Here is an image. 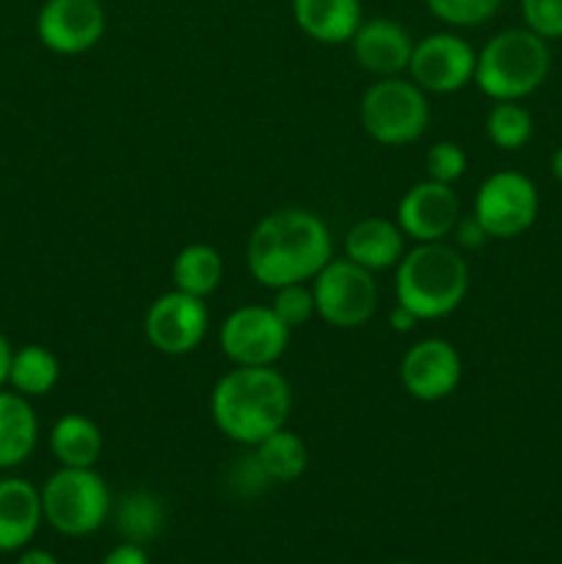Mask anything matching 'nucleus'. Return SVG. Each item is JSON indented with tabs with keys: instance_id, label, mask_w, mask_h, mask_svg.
Masks as SVG:
<instances>
[{
	"instance_id": "obj_26",
	"label": "nucleus",
	"mask_w": 562,
	"mask_h": 564,
	"mask_svg": "<svg viewBox=\"0 0 562 564\" xmlns=\"http://www.w3.org/2000/svg\"><path fill=\"white\" fill-rule=\"evenodd\" d=\"M430 14L450 28H474L501 9V0H424Z\"/></svg>"
},
{
	"instance_id": "obj_11",
	"label": "nucleus",
	"mask_w": 562,
	"mask_h": 564,
	"mask_svg": "<svg viewBox=\"0 0 562 564\" xmlns=\"http://www.w3.org/2000/svg\"><path fill=\"white\" fill-rule=\"evenodd\" d=\"M477 50L457 33H430L413 44L408 75L424 94H455L474 83Z\"/></svg>"
},
{
	"instance_id": "obj_19",
	"label": "nucleus",
	"mask_w": 562,
	"mask_h": 564,
	"mask_svg": "<svg viewBox=\"0 0 562 564\" xmlns=\"http://www.w3.org/2000/svg\"><path fill=\"white\" fill-rule=\"evenodd\" d=\"M39 444V419L28 397L0 391V468L22 466Z\"/></svg>"
},
{
	"instance_id": "obj_35",
	"label": "nucleus",
	"mask_w": 562,
	"mask_h": 564,
	"mask_svg": "<svg viewBox=\"0 0 562 564\" xmlns=\"http://www.w3.org/2000/svg\"><path fill=\"white\" fill-rule=\"evenodd\" d=\"M551 174H554V180L562 185V147L551 154Z\"/></svg>"
},
{
	"instance_id": "obj_7",
	"label": "nucleus",
	"mask_w": 562,
	"mask_h": 564,
	"mask_svg": "<svg viewBox=\"0 0 562 564\" xmlns=\"http://www.w3.org/2000/svg\"><path fill=\"white\" fill-rule=\"evenodd\" d=\"M314 308L325 325L339 330H353L375 317L380 303L375 273L350 259H331L312 279Z\"/></svg>"
},
{
	"instance_id": "obj_17",
	"label": "nucleus",
	"mask_w": 562,
	"mask_h": 564,
	"mask_svg": "<svg viewBox=\"0 0 562 564\" xmlns=\"http://www.w3.org/2000/svg\"><path fill=\"white\" fill-rule=\"evenodd\" d=\"M292 20L312 42L347 44L364 22L361 0H292Z\"/></svg>"
},
{
	"instance_id": "obj_4",
	"label": "nucleus",
	"mask_w": 562,
	"mask_h": 564,
	"mask_svg": "<svg viewBox=\"0 0 562 564\" xmlns=\"http://www.w3.org/2000/svg\"><path fill=\"white\" fill-rule=\"evenodd\" d=\"M549 69V42L527 28H507L490 36L477 53L474 83L494 102H521L543 86Z\"/></svg>"
},
{
	"instance_id": "obj_18",
	"label": "nucleus",
	"mask_w": 562,
	"mask_h": 564,
	"mask_svg": "<svg viewBox=\"0 0 562 564\" xmlns=\"http://www.w3.org/2000/svg\"><path fill=\"white\" fill-rule=\"evenodd\" d=\"M402 253H406V235L397 220L364 218L353 224L345 237V257L367 268L369 273L397 268Z\"/></svg>"
},
{
	"instance_id": "obj_12",
	"label": "nucleus",
	"mask_w": 562,
	"mask_h": 564,
	"mask_svg": "<svg viewBox=\"0 0 562 564\" xmlns=\"http://www.w3.org/2000/svg\"><path fill=\"white\" fill-rule=\"evenodd\" d=\"M108 14L99 0H44L36 14V36L50 53L80 55L102 42Z\"/></svg>"
},
{
	"instance_id": "obj_15",
	"label": "nucleus",
	"mask_w": 562,
	"mask_h": 564,
	"mask_svg": "<svg viewBox=\"0 0 562 564\" xmlns=\"http://www.w3.org/2000/svg\"><path fill=\"white\" fill-rule=\"evenodd\" d=\"M353 58L364 72L375 77H400L408 72V61L413 53V39L400 22L372 17L358 25L350 39Z\"/></svg>"
},
{
	"instance_id": "obj_2",
	"label": "nucleus",
	"mask_w": 562,
	"mask_h": 564,
	"mask_svg": "<svg viewBox=\"0 0 562 564\" xmlns=\"http://www.w3.org/2000/svg\"><path fill=\"white\" fill-rule=\"evenodd\" d=\"M290 411L292 389L275 367H235L209 394L215 427L240 446H257L287 427Z\"/></svg>"
},
{
	"instance_id": "obj_21",
	"label": "nucleus",
	"mask_w": 562,
	"mask_h": 564,
	"mask_svg": "<svg viewBox=\"0 0 562 564\" xmlns=\"http://www.w3.org/2000/svg\"><path fill=\"white\" fill-rule=\"evenodd\" d=\"M171 279H174V290H182L196 297H207L220 286L224 259L207 242H191V246H185L174 257Z\"/></svg>"
},
{
	"instance_id": "obj_20",
	"label": "nucleus",
	"mask_w": 562,
	"mask_h": 564,
	"mask_svg": "<svg viewBox=\"0 0 562 564\" xmlns=\"http://www.w3.org/2000/svg\"><path fill=\"white\" fill-rule=\"evenodd\" d=\"M102 446V430L83 413H66L50 430V452L64 468H94Z\"/></svg>"
},
{
	"instance_id": "obj_22",
	"label": "nucleus",
	"mask_w": 562,
	"mask_h": 564,
	"mask_svg": "<svg viewBox=\"0 0 562 564\" xmlns=\"http://www.w3.org/2000/svg\"><path fill=\"white\" fill-rule=\"evenodd\" d=\"M253 457L270 482H295L309 468V449L301 435L281 427L253 446Z\"/></svg>"
},
{
	"instance_id": "obj_28",
	"label": "nucleus",
	"mask_w": 562,
	"mask_h": 564,
	"mask_svg": "<svg viewBox=\"0 0 562 564\" xmlns=\"http://www.w3.org/2000/svg\"><path fill=\"white\" fill-rule=\"evenodd\" d=\"M468 169V158L463 152L461 143L455 141H439L428 149L424 154V171H428V180L444 182V185H452V182L461 180Z\"/></svg>"
},
{
	"instance_id": "obj_14",
	"label": "nucleus",
	"mask_w": 562,
	"mask_h": 564,
	"mask_svg": "<svg viewBox=\"0 0 562 564\" xmlns=\"http://www.w3.org/2000/svg\"><path fill=\"white\" fill-rule=\"evenodd\" d=\"M461 220V198L444 182L424 180L397 204V226L413 242H444Z\"/></svg>"
},
{
	"instance_id": "obj_36",
	"label": "nucleus",
	"mask_w": 562,
	"mask_h": 564,
	"mask_svg": "<svg viewBox=\"0 0 562 564\" xmlns=\"http://www.w3.org/2000/svg\"><path fill=\"white\" fill-rule=\"evenodd\" d=\"M400 564H411V562H400Z\"/></svg>"
},
{
	"instance_id": "obj_29",
	"label": "nucleus",
	"mask_w": 562,
	"mask_h": 564,
	"mask_svg": "<svg viewBox=\"0 0 562 564\" xmlns=\"http://www.w3.org/2000/svg\"><path fill=\"white\" fill-rule=\"evenodd\" d=\"M521 17L534 36L545 42L562 39V0H521Z\"/></svg>"
},
{
	"instance_id": "obj_24",
	"label": "nucleus",
	"mask_w": 562,
	"mask_h": 564,
	"mask_svg": "<svg viewBox=\"0 0 562 564\" xmlns=\"http://www.w3.org/2000/svg\"><path fill=\"white\" fill-rule=\"evenodd\" d=\"M163 505L149 490H132L116 507V529L125 543L143 545L147 540H154L163 529Z\"/></svg>"
},
{
	"instance_id": "obj_16",
	"label": "nucleus",
	"mask_w": 562,
	"mask_h": 564,
	"mask_svg": "<svg viewBox=\"0 0 562 564\" xmlns=\"http://www.w3.org/2000/svg\"><path fill=\"white\" fill-rule=\"evenodd\" d=\"M42 521V494L25 479H0V554L25 549Z\"/></svg>"
},
{
	"instance_id": "obj_27",
	"label": "nucleus",
	"mask_w": 562,
	"mask_h": 564,
	"mask_svg": "<svg viewBox=\"0 0 562 564\" xmlns=\"http://www.w3.org/2000/svg\"><path fill=\"white\" fill-rule=\"evenodd\" d=\"M270 308H273L275 317H279L290 330L301 328L309 319L317 317L314 292L309 284H287L273 290V303H270Z\"/></svg>"
},
{
	"instance_id": "obj_30",
	"label": "nucleus",
	"mask_w": 562,
	"mask_h": 564,
	"mask_svg": "<svg viewBox=\"0 0 562 564\" xmlns=\"http://www.w3.org/2000/svg\"><path fill=\"white\" fill-rule=\"evenodd\" d=\"M452 237H455L457 248H463V251H477L490 240L488 231L483 229V224L474 215H461V220L452 229Z\"/></svg>"
},
{
	"instance_id": "obj_32",
	"label": "nucleus",
	"mask_w": 562,
	"mask_h": 564,
	"mask_svg": "<svg viewBox=\"0 0 562 564\" xmlns=\"http://www.w3.org/2000/svg\"><path fill=\"white\" fill-rule=\"evenodd\" d=\"M417 323H419L417 314L408 312V308L400 306V303H397V306L391 308L389 325H391V330H397V334H408V330L417 328Z\"/></svg>"
},
{
	"instance_id": "obj_23",
	"label": "nucleus",
	"mask_w": 562,
	"mask_h": 564,
	"mask_svg": "<svg viewBox=\"0 0 562 564\" xmlns=\"http://www.w3.org/2000/svg\"><path fill=\"white\" fill-rule=\"evenodd\" d=\"M61 378V364L53 350L42 345H25L14 350L9 367L11 391L22 397H44L55 389Z\"/></svg>"
},
{
	"instance_id": "obj_13",
	"label": "nucleus",
	"mask_w": 562,
	"mask_h": 564,
	"mask_svg": "<svg viewBox=\"0 0 562 564\" xmlns=\"http://www.w3.org/2000/svg\"><path fill=\"white\" fill-rule=\"evenodd\" d=\"M463 361L452 341L430 336L408 347L400 361L402 389L419 402L446 400L461 386Z\"/></svg>"
},
{
	"instance_id": "obj_9",
	"label": "nucleus",
	"mask_w": 562,
	"mask_h": 564,
	"mask_svg": "<svg viewBox=\"0 0 562 564\" xmlns=\"http://www.w3.org/2000/svg\"><path fill=\"white\" fill-rule=\"evenodd\" d=\"M292 330L275 317L270 306L246 303L226 314L218 341L235 367H273L287 352Z\"/></svg>"
},
{
	"instance_id": "obj_8",
	"label": "nucleus",
	"mask_w": 562,
	"mask_h": 564,
	"mask_svg": "<svg viewBox=\"0 0 562 564\" xmlns=\"http://www.w3.org/2000/svg\"><path fill=\"white\" fill-rule=\"evenodd\" d=\"M540 213L538 187L521 171H496L479 185L472 215L490 240H512L532 229Z\"/></svg>"
},
{
	"instance_id": "obj_10",
	"label": "nucleus",
	"mask_w": 562,
	"mask_h": 564,
	"mask_svg": "<svg viewBox=\"0 0 562 564\" xmlns=\"http://www.w3.org/2000/svg\"><path fill=\"white\" fill-rule=\"evenodd\" d=\"M209 330V312L204 297L187 295L182 290L163 292L154 297L143 317V334L149 345L171 358L198 350Z\"/></svg>"
},
{
	"instance_id": "obj_25",
	"label": "nucleus",
	"mask_w": 562,
	"mask_h": 564,
	"mask_svg": "<svg viewBox=\"0 0 562 564\" xmlns=\"http://www.w3.org/2000/svg\"><path fill=\"white\" fill-rule=\"evenodd\" d=\"M485 132L496 149L516 152L532 141L534 121L532 113L521 102H496L485 119Z\"/></svg>"
},
{
	"instance_id": "obj_6",
	"label": "nucleus",
	"mask_w": 562,
	"mask_h": 564,
	"mask_svg": "<svg viewBox=\"0 0 562 564\" xmlns=\"http://www.w3.org/2000/svg\"><path fill=\"white\" fill-rule=\"evenodd\" d=\"M44 521L64 538H88L110 516V490L94 468H64L44 482Z\"/></svg>"
},
{
	"instance_id": "obj_5",
	"label": "nucleus",
	"mask_w": 562,
	"mask_h": 564,
	"mask_svg": "<svg viewBox=\"0 0 562 564\" xmlns=\"http://www.w3.org/2000/svg\"><path fill=\"white\" fill-rule=\"evenodd\" d=\"M364 132L380 147H408L428 132V94L406 77H378L358 108Z\"/></svg>"
},
{
	"instance_id": "obj_31",
	"label": "nucleus",
	"mask_w": 562,
	"mask_h": 564,
	"mask_svg": "<svg viewBox=\"0 0 562 564\" xmlns=\"http://www.w3.org/2000/svg\"><path fill=\"white\" fill-rule=\"evenodd\" d=\"M99 564H152V562H149L143 545L121 543V545H116L114 551H108V556H105Z\"/></svg>"
},
{
	"instance_id": "obj_1",
	"label": "nucleus",
	"mask_w": 562,
	"mask_h": 564,
	"mask_svg": "<svg viewBox=\"0 0 562 564\" xmlns=\"http://www.w3.org/2000/svg\"><path fill=\"white\" fill-rule=\"evenodd\" d=\"M334 259V240L325 220L312 209L284 207L253 226L246 264L253 281L268 290L306 284Z\"/></svg>"
},
{
	"instance_id": "obj_34",
	"label": "nucleus",
	"mask_w": 562,
	"mask_h": 564,
	"mask_svg": "<svg viewBox=\"0 0 562 564\" xmlns=\"http://www.w3.org/2000/svg\"><path fill=\"white\" fill-rule=\"evenodd\" d=\"M17 564H58V560H55V556L44 549H28V551H22Z\"/></svg>"
},
{
	"instance_id": "obj_33",
	"label": "nucleus",
	"mask_w": 562,
	"mask_h": 564,
	"mask_svg": "<svg viewBox=\"0 0 562 564\" xmlns=\"http://www.w3.org/2000/svg\"><path fill=\"white\" fill-rule=\"evenodd\" d=\"M11 356H14V350H11L9 339H6V334H3V330H0V389H3V386L9 383Z\"/></svg>"
},
{
	"instance_id": "obj_3",
	"label": "nucleus",
	"mask_w": 562,
	"mask_h": 564,
	"mask_svg": "<svg viewBox=\"0 0 562 564\" xmlns=\"http://www.w3.org/2000/svg\"><path fill=\"white\" fill-rule=\"evenodd\" d=\"M395 270L397 303L417 314L419 323L450 317L468 295L466 259L444 242H417Z\"/></svg>"
}]
</instances>
